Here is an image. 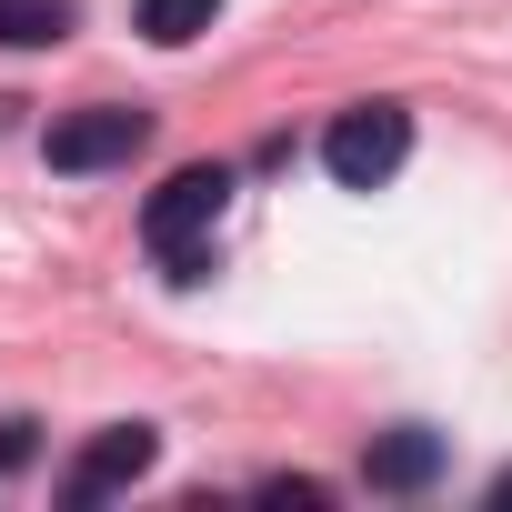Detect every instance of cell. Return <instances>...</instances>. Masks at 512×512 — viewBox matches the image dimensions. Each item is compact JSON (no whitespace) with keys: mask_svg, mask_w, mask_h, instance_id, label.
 Returning <instances> with one entry per match:
<instances>
[{"mask_svg":"<svg viewBox=\"0 0 512 512\" xmlns=\"http://www.w3.org/2000/svg\"><path fill=\"white\" fill-rule=\"evenodd\" d=\"M211 21H221V0H141V11H131V31H141L151 51H191Z\"/></svg>","mask_w":512,"mask_h":512,"instance_id":"6","label":"cell"},{"mask_svg":"<svg viewBox=\"0 0 512 512\" xmlns=\"http://www.w3.org/2000/svg\"><path fill=\"white\" fill-rule=\"evenodd\" d=\"M402 161H412V111H402V101H362V111H342V121L322 131V171H332L342 191H382Z\"/></svg>","mask_w":512,"mask_h":512,"instance_id":"2","label":"cell"},{"mask_svg":"<svg viewBox=\"0 0 512 512\" xmlns=\"http://www.w3.org/2000/svg\"><path fill=\"white\" fill-rule=\"evenodd\" d=\"M221 211H231V171H221V161H191V171H171V181L141 201V241H151V262H161L171 282H201Z\"/></svg>","mask_w":512,"mask_h":512,"instance_id":"1","label":"cell"},{"mask_svg":"<svg viewBox=\"0 0 512 512\" xmlns=\"http://www.w3.org/2000/svg\"><path fill=\"white\" fill-rule=\"evenodd\" d=\"M21 111H31V101H11V91H0V131H11V121H21Z\"/></svg>","mask_w":512,"mask_h":512,"instance_id":"10","label":"cell"},{"mask_svg":"<svg viewBox=\"0 0 512 512\" xmlns=\"http://www.w3.org/2000/svg\"><path fill=\"white\" fill-rule=\"evenodd\" d=\"M71 0H0V51H51V41H71Z\"/></svg>","mask_w":512,"mask_h":512,"instance_id":"7","label":"cell"},{"mask_svg":"<svg viewBox=\"0 0 512 512\" xmlns=\"http://www.w3.org/2000/svg\"><path fill=\"white\" fill-rule=\"evenodd\" d=\"M362 482H372V492H432V482H442V432H422V422H392V432H372V452H362Z\"/></svg>","mask_w":512,"mask_h":512,"instance_id":"5","label":"cell"},{"mask_svg":"<svg viewBox=\"0 0 512 512\" xmlns=\"http://www.w3.org/2000/svg\"><path fill=\"white\" fill-rule=\"evenodd\" d=\"M31 452H41V422H31V412H0V482H11Z\"/></svg>","mask_w":512,"mask_h":512,"instance_id":"8","label":"cell"},{"mask_svg":"<svg viewBox=\"0 0 512 512\" xmlns=\"http://www.w3.org/2000/svg\"><path fill=\"white\" fill-rule=\"evenodd\" d=\"M262 502H292V512H312V502H322V482H292V472H282V482H262Z\"/></svg>","mask_w":512,"mask_h":512,"instance_id":"9","label":"cell"},{"mask_svg":"<svg viewBox=\"0 0 512 512\" xmlns=\"http://www.w3.org/2000/svg\"><path fill=\"white\" fill-rule=\"evenodd\" d=\"M141 141H151V111L141 101H81V111H61L41 131V161L51 171H121Z\"/></svg>","mask_w":512,"mask_h":512,"instance_id":"3","label":"cell"},{"mask_svg":"<svg viewBox=\"0 0 512 512\" xmlns=\"http://www.w3.org/2000/svg\"><path fill=\"white\" fill-rule=\"evenodd\" d=\"M151 462H161V432H151V422H111V432H91V452L71 462L61 492H71V502H111V492H131Z\"/></svg>","mask_w":512,"mask_h":512,"instance_id":"4","label":"cell"},{"mask_svg":"<svg viewBox=\"0 0 512 512\" xmlns=\"http://www.w3.org/2000/svg\"><path fill=\"white\" fill-rule=\"evenodd\" d=\"M492 502H512V462H502V482H492Z\"/></svg>","mask_w":512,"mask_h":512,"instance_id":"11","label":"cell"}]
</instances>
